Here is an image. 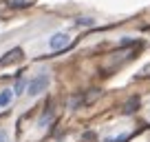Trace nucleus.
<instances>
[{"mask_svg": "<svg viewBox=\"0 0 150 142\" xmlns=\"http://www.w3.org/2000/svg\"><path fill=\"white\" fill-rule=\"evenodd\" d=\"M49 85H51V76H49L47 71H42V73L35 76L31 82H27V93L31 95V98H35V95H40L42 91H47Z\"/></svg>", "mask_w": 150, "mask_h": 142, "instance_id": "nucleus-1", "label": "nucleus"}, {"mask_svg": "<svg viewBox=\"0 0 150 142\" xmlns=\"http://www.w3.org/2000/svg\"><path fill=\"white\" fill-rule=\"evenodd\" d=\"M69 42H71L69 33L66 31H57V33H53L51 38H49V49H51V51H62V49L69 47Z\"/></svg>", "mask_w": 150, "mask_h": 142, "instance_id": "nucleus-2", "label": "nucleus"}, {"mask_svg": "<svg viewBox=\"0 0 150 142\" xmlns=\"http://www.w3.org/2000/svg\"><path fill=\"white\" fill-rule=\"evenodd\" d=\"M18 58H22V49H11V51L7 53L5 58H0V67L11 65V62H13V60H18Z\"/></svg>", "mask_w": 150, "mask_h": 142, "instance_id": "nucleus-3", "label": "nucleus"}, {"mask_svg": "<svg viewBox=\"0 0 150 142\" xmlns=\"http://www.w3.org/2000/svg\"><path fill=\"white\" fill-rule=\"evenodd\" d=\"M53 118H55V111H53L51 102H49V104H47V109H44V113L40 115V122H38V124H40V127H47V124L51 122Z\"/></svg>", "mask_w": 150, "mask_h": 142, "instance_id": "nucleus-4", "label": "nucleus"}, {"mask_svg": "<svg viewBox=\"0 0 150 142\" xmlns=\"http://www.w3.org/2000/svg\"><path fill=\"white\" fill-rule=\"evenodd\" d=\"M11 100H13V91L11 89H2L0 91V109H2V107H9Z\"/></svg>", "mask_w": 150, "mask_h": 142, "instance_id": "nucleus-5", "label": "nucleus"}, {"mask_svg": "<svg viewBox=\"0 0 150 142\" xmlns=\"http://www.w3.org/2000/svg\"><path fill=\"white\" fill-rule=\"evenodd\" d=\"M137 109H139V98H130L124 107V113H135Z\"/></svg>", "mask_w": 150, "mask_h": 142, "instance_id": "nucleus-6", "label": "nucleus"}, {"mask_svg": "<svg viewBox=\"0 0 150 142\" xmlns=\"http://www.w3.org/2000/svg\"><path fill=\"white\" fill-rule=\"evenodd\" d=\"M75 24H80V27H93L95 20L88 18V16H77V18H75Z\"/></svg>", "mask_w": 150, "mask_h": 142, "instance_id": "nucleus-7", "label": "nucleus"}, {"mask_svg": "<svg viewBox=\"0 0 150 142\" xmlns=\"http://www.w3.org/2000/svg\"><path fill=\"white\" fill-rule=\"evenodd\" d=\"M13 93H18V95L27 93V80H24V78H18V82H16V87H13Z\"/></svg>", "mask_w": 150, "mask_h": 142, "instance_id": "nucleus-8", "label": "nucleus"}, {"mask_svg": "<svg viewBox=\"0 0 150 142\" xmlns=\"http://www.w3.org/2000/svg\"><path fill=\"white\" fill-rule=\"evenodd\" d=\"M7 5L13 7V9H18V7H27V5H29V0H7Z\"/></svg>", "mask_w": 150, "mask_h": 142, "instance_id": "nucleus-9", "label": "nucleus"}, {"mask_svg": "<svg viewBox=\"0 0 150 142\" xmlns=\"http://www.w3.org/2000/svg\"><path fill=\"white\" fill-rule=\"evenodd\" d=\"M124 140H128L126 133H122V136H117V138H106L104 142H124Z\"/></svg>", "mask_w": 150, "mask_h": 142, "instance_id": "nucleus-10", "label": "nucleus"}, {"mask_svg": "<svg viewBox=\"0 0 150 142\" xmlns=\"http://www.w3.org/2000/svg\"><path fill=\"white\" fill-rule=\"evenodd\" d=\"M82 102V95H75V98H71V102H69V107L71 109H77V104Z\"/></svg>", "mask_w": 150, "mask_h": 142, "instance_id": "nucleus-11", "label": "nucleus"}, {"mask_svg": "<svg viewBox=\"0 0 150 142\" xmlns=\"http://www.w3.org/2000/svg\"><path fill=\"white\" fill-rule=\"evenodd\" d=\"M0 142H11L9 136H7V131H2V129H0Z\"/></svg>", "mask_w": 150, "mask_h": 142, "instance_id": "nucleus-12", "label": "nucleus"}]
</instances>
